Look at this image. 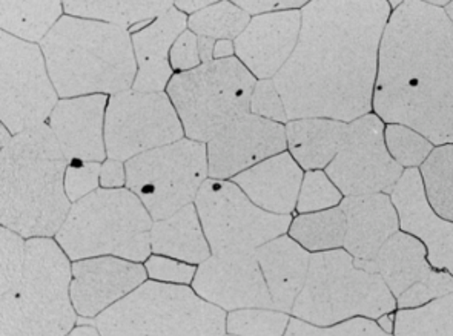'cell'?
Instances as JSON below:
<instances>
[{"label": "cell", "mask_w": 453, "mask_h": 336, "mask_svg": "<svg viewBox=\"0 0 453 336\" xmlns=\"http://www.w3.org/2000/svg\"><path fill=\"white\" fill-rule=\"evenodd\" d=\"M396 298L381 275L355 263L344 248L314 252L292 315L311 325H331L354 317L378 319L395 312Z\"/></svg>", "instance_id": "obj_6"}, {"label": "cell", "mask_w": 453, "mask_h": 336, "mask_svg": "<svg viewBox=\"0 0 453 336\" xmlns=\"http://www.w3.org/2000/svg\"><path fill=\"white\" fill-rule=\"evenodd\" d=\"M419 2H425L427 5L436 6V8H446L452 4L453 0H419Z\"/></svg>", "instance_id": "obj_50"}, {"label": "cell", "mask_w": 453, "mask_h": 336, "mask_svg": "<svg viewBox=\"0 0 453 336\" xmlns=\"http://www.w3.org/2000/svg\"><path fill=\"white\" fill-rule=\"evenodd\" d=\"M273 296V309L291 313L306 283L311 252L289 235H280L254 252Z\"/></svg>", "instance_id": "obj_24"}, {"label": "cell", "mask_w": 453, "mask_h": 336, "mask_svg": "<svg viewBox=\"0 0 453 336\" xmlns=\"http://www.w3.org/2000/svg\"><path fill=\"white\" fill-rule=\"evenodd\" d=\"M127 183V166L122 160L108 158L100 168V185L106 189H116Z\"/></svg>", "instance_id": "obj_45"}, {"label": "cell", "mask_w": 453, "mask_h": 336, "mask_svg": "<svg viewBox=\"0 0 453 336\" xmlns=\"http://www.w3.org/2000/svg\"><path fill=\"white\" fill-rule=\"evenodd\" d=\"M146 267L119 256L85 258L73 264L71 300L85 318L97 317L145 283Z\"/></svg>", "instance_id": "obj_17"}, {"label": "cell", "mask_w": 453, "mask_h": 336, "mask_svg": "<svg viewBox=\"0 0 453 336\" xmlns=\"http://www.w3.org/2000/svg\"><path fill=\"white\" fill-rule=\"evenodd\" d=\"M419 174L432 209L453 221V143L436 145L419 166Z\"/></svg>", "instance_id": "obj_32"}, {"label": "cell", "mask_w": 453, "mask_h": 336, "mask_svg": "<svg viewBox=\"0 0 453 336\" xmlns=\"http://www.w3.org/2000/svg\"><path fill=\"white\" fill-rule=\"evenodd\" d=\"M386 123L369 112L348 123L343 143L325 172L344 197L394 191L404 168L394 160L384 140Z\"/></svg>", "instance_id": "obj_14"}, {"label": "cell", "mask_w": 453, "mask_h": 336, "mask_svg": "<svg viewBox=\"0 0 453 336\" xmlns=\"http://www.w3.org/2000/svg\"><path fill=\"white\" fill-rule=\"evenodd\" d=\"M152 220L131 189H96L70 209L56 238L71 260L114 256L140 263L151 254Z\"/></svg>", "instance_id": "obj_5"}, {"label": "cell", "mask_w": 453, "mask_h": 336, "mask_svg": "<svg viewBox=\"0 0 453 336\" xmlns=\"http://www.w3.org/2000/svg\"><path fill=\"white\" fill-rule=\"evenodd\" d=\"M386 0H312L302 8L296 50L273 77L288 118L352 122L372 112Z\"/></svg>", "instance_id": "obj_1"}, {"label": "cell", "mask_w": 453, "mask_h": 336, "mask_svg": "<svg viewBox=\"0 0 453 336\" xmlns=\"http://www.w3.org/2000/svg\"><path fill=\"white\" fill-rule=\"evenodd\" d=\"M234 4L242 6L244 11L250 14H262V12L283 11V10H302L312 0H231Z\"/></svg>", "instance_id": "obj_44"}, {"label": "cell", "mask_w": 453, "mask_h": 336, "mask_svg": "<svg viewBox=\"0 0 453 336\" xmlns=\"http://www.w3.org/2000/svg\"><path fill=\"white\" fill-rule=\"evenodd\" d=\"M386 2L389 4L390 8H392V11L396 10V8L401 5V4H404V0H386Z\"/></svg>", "instance_id": "obj_51"}, {"label": "cell", "mask_w": 453, "mask_h": 336, "mask_svg": "<svg viewBox=\"0 0 453 336\" xmlns=\"http://www.w3.org/2000/svg\"><path fill=\"white\" fill-rule=\"evenodd\" d=\"M444 10H446V12H448L449 19H450V20H452V24H453V2H452V4H450V5L446 6V8H444Z\"/></svg>", "instance_id": "obj_52"}, {"label": "cell", "mask_w": 453, "mask_h": 336, "mask_svg": "<svg viewBox=\"0 0 453 336\" xmlns=\"http://www.w3.org/2000/svg\"><path fill=\"white\" fill-rule=\"evenodd\" d=\"M169 62H171L173 70L179 71V73L194 70L203 64L200 57V51H198V35L192 33L191 29H185L177 37V41L171 48Z\"/></svg>", "instance_id": "obj_43"}, {"label": "cell", "mask_w": 453, "mask_h": 336, "mask_svg": "<svg viewBox=\"0 0 453 336\" xmlns=\"http://www.w3.org/2000/svg\"><path fill=\"white\" fill-rule=\"evenodd\" d=\"M372 111L417 129L434 145L453 143V24L444 8L404 0L380 47Z\"/></svg>", "instance_id": "obj_2"}, {"label": "cell", "mask_w": 453, "mask_h": 336, "mask_svg": "<svg viewBox=\"0 0 453 336\" xmlns=\"http://www.w3.org/2000/svg\"><path fill=\"white\" fill-rule=\"evenodd\" d=\"M304 169L291 152H280L234 177L244 194L273 214H292L302 189Z\"/></svg>", "instance_id": "obj_23"}, {"label": "cell", "mask_w": 453, "mask_h": 336, "mask_svg": "<svg viewBox=\"0 0 453 336\" xmlns=\"http://www.w3.org/2000/svg\"><path fill=\"white\" fill-rule=\"evenodd\" d=\"M302 31V10L262 12L234 41L242 64L258 79H273L289 60Z\"/></svg>", "instance_id": "obj_18"}, {"label": "cell", "mask_w": 453, "mask_h": 336, "mask_svg": "<svg viewBox=\"0 0 453 336\" xmlns=\"http://www.w3.org/2000/svg\"><path fill=\"white\" fill-rule=\"evenodd\" d=\"M250 14L231 0H221L188 18V28L200 37L235 41L250 25Z\"/></svg>", "instance_id": "obj_34"}, {"label": "cell", "mask_w": 453, "mask_h": 336, "mask_svg": "<svg viewBox=\"0 0 453 336\" xmlns=\"http://www.w3.org/2000/svg\"><path fill=\"white\" fill-rule=\"evenodd\" d=\"M215 42L217 41L211 39V37H200L198 35V51H200V57H202L203 64L214 60Z\"/></svg>", "instance_id": "obj_47"}, {"label": "cell", "mask_w": 453, "mask_h": 336, "mask_svg": "<svg viewBox=\"0 0 453 336\" xmlns=\"http://www.w3.org/2000/svg\"><path fill=\"white\" fill-rule=\"evenodd\" d=\"M377 323L386 332V335H394L395 333V312L383 313L377 319Z\"/></svg>", "instance_id": "obj_49"}, {"label": "cell", "mask_w": 453, "mask_h": 336, "mask_svg": "<svg viewBox=\"0 0 453 336\" xmlns=\"http://www.w3.org/2000/svg\"><path fill=\"white\" fill-rule=\"evenodd\" d=\"M127 186L154 220H162L196 202L208 175V146L180 139L129 158Z\"/></svg>", "instance_id": "obj_10"}, {"label": "cell", "mask_w": 453, "mask_h": 336, "mask_svg": "<svg viewBox=\"0 0 453 336\" xmlns=\"http://www.w3.org/2000/svg\"><path fill=\"white\" fill-rule=\"evenodd\" d=\"M289 235L311 254L343 248L346 215L340 204L335 208L300 214L292 220Z\"/></svg>", "instance_id": "obj_31"}, {"label": "cell", "mask_w": 453, "mask_h": 336, "mask_svg": "<svg viewBox=\"0 0 453 336\" xmlns=\"http://www.w3.org/2000/svg\"><path fill=\"white\" fill-rule=\"evenodd\" d=\"M453 290V275L448 271H434L418 283L411 286L396 298V309L419 308L426 302Z\"/></svg>", "instance_id": "obj_39"}, {"label": "cell", "mask_w": 453, "mask_h": 336, "mask_svg": "<svg viewBox=\"0 0 453 336\" xmlns=\"http://www.w3.org/2000/svg\"><path fill=\"white\" fill-rule=\"evenodd\" d=\"M235 52L233 41L229 39H221V41L215 42L214 58H226L233 57Z\"/></svg>", "instance_id": "obj_48"}, {"label": "cell", "mask_w": 453, "mask_h": 336, "mask_svg": "<svg viewBox=\"0 0 453 336\" xmlns=\"http://www.w3.org/2000/svg\"><path fill=\"white\" fill-rule=\"evenodd\" d=\"M27 243L20 233L2 226L0 231V335L12 333L19 295L24 279Z\"/></svg>", "instance_id": "obj_29"}, {"label": "cell", "mask_w": 453, "mask_h": 336, "mask_svg": "<svg viewBox=\"0 0 453 336\" xmlns=\"http://www.w3.org/2000/svg\"><path fill=\"white\" fill-rule=\"evenodd\" d=\"M0 223L24 238L53 237L70 214L68 158L48 123L0 137Z\"/></svg>", "instance_id": "obj_3"}, {"label": "cell", "mask_w": 453, "mask_h": 336, "mask_svg": "<svg viewBox=\"0 0 453 336\" xmlns=\"http://www.w3.org/2000/svg\"><path fill=\"white\" fill-rule=\"evenodd\" d=\"M396 336H453V290L419 308L396 309Z\"/></svg>", "instance_id": "obj_33"}, {"label": "cell", "mask_w": 453, "mask_h": 336, "mask_svg": "<svg viewBox=\"0 0 453 336\" xmlns=\"http://www.w3.org/2000/svg\"><path fill=\"white\" fill-rule=\"evenodd\" d=\"M196 208L212 254L256 252L273 238L285 235L294 218L273 214L254 203L234 181H204Z\"/></svg>", "instance_id": "obj_11"}, {"label": "cell", "mask_w": 453, "mask_h": 336, "mask_svg": "<svg viewBox=\"0 0 453 336\" xmlns=\"http://www.w3.org/2000/svg\"><path fill=\"white\" fill-rule=\"evenodd\" d=\"M39 43L62 99L133 88L137 60L128 28L66 14Z\"/></svg>", "instance_id": "obj_4"}, {"label": "cell", "mask_w": 453, "mask_h": 336, "mask_svg": "<svg viewBox=\"0 0 453 336\" xmlns=\"http://www.w3.org/2000/svg\"><path fill=\"white\" fill-rule=\"evenodd\" d=\"M102 335L219 336L226 332L223 309L187 285L148 281L91 319Z\"/></svg>", "instance_id": "obj_7"}, {"label": "cell", "mask_w": 453, "mask_h": 336, "mask_svg": "<svg viewBox=\"0 0 453 336\" xmlns=\"http://www.w3.org/2000/svg\"><path fill=\"white\" fill-rule=\"evenodd\" d=\"M65 12L137 31L168 11L174 0H64Z\"/></svg>", "instance_id": "obj_28"}, {"label": "cell", "mask_w": 453, "mask_h": 336, "mask_svg": "<svg viewBox=\"0 0 453 336\" xmlns=\"http://www.w3.org/2000/svg\"><path fill=\"white\" fill-rule=\"evenodd\" d=\"M390 197L400 215L401 231L425 243L432 267L453 275V221L442 218L430 206L419 168L404 169Z\"/></svg>", "instance_id": "obj_19"}, {"label": "cell", "mask_w": 453, "mask_h": 336, "mask_svg": "<svg viewBox=\"0 0 453 336\" xmlns=\"http://www.w3.org/2000/svg\"><path fill=\"white\" fill-rule=\"evenodd\" d=\"M70 256L50 237L29 238L12 335L60 336L73 331Z\"/></svg>", "instance_id": "obj_9"}, {"label": "cell", "mask_w": 453, "mask_h": 336, "mask_svg": "<svg viewBox=\"0 0 453 336\" xmlns=\"http://www.w3.org/2000/svg\"><path fill=\"white\" fill-rule=\"evenodd\" d=\"M286 335L311 336H386L377 319L367 317H354L331 325H311L303 319L291 318Z\"/></svg>", "instance_id": "obj_38"}, {"label": "cell", "mask_w": 453, "mask_h": 336, "mask_svg": "<svg viewBox=\"0 0 453 336\" xmlns=\"http://www.w3.org/2000/svg\"><path fill=\"white\" fill-rule=\"evenodd\" d=\"M384 140L390 156L404 169L419 168L435 148L423 134L401 123H386Z\"/></svg>", "instance_id": "obj_35"}, {"label": "cell", "mask_w": 453, "mask_h": 336, "mask_svg": "<svg viewBox=\"0 0 453 336\" xmlns=\"http://www.w3.org/2000/svg\"><path fill=\"white\" fill-rule=\"evenodd\" d=\"M58 94L41 45L2 31L0 34V118L12 134L48 122Z\"/></svg>", "instance_id": "obj_12"}, {"label": "cell", "mask_w": 453, "mask_h": 336, "mask_svg": "<svg viewBox=\"0 0 453 336\" xmlns=\"http://www.w3.org/2000/svg\"><path fill=\"white\" fill-rule=\"evenodd\" d=\"M217 2H221V0H174V6L185 14H194L208 6L214 5Z\"/></svg>", "instance_id": "obj_46"}, {"label": "cell", "mask_w": 453, "mask_h": 336, "mask_svg": "<svg viewBox=\"0 0 453 336\" xmlns=\"http://www.w3.org/2000/svg\"><path fill=\"white\" fill-rule=\"evenodd\" d=\"M194 290L225 310L273 309V296L254 252L210 256L200 263Z\"/></svg>", "instance_id": "obj_16"}, {"label": "cell", "mask_w": 453, "mask_h": 336, "mask_svg": "<svg viewBox=\"0 0 453 336\" xmlns=\"http://www.w3.org/2000/svg\"><path fill=\"white\" fill-rule=\"evenodd\" d=\"M64 12V0H0V28L37 43Z\"/></svg>", "instance_id": "obj_30"}, {"label": "cell", "mask_w": 453, "mask_h": 336, "mask_svg": "<svg viewBox=\"0 0 453 336\" xmlns=\"http://www.w3.org/2000/svg\"><path fill=\"white\" fill-rule=\"evenodd\" d=\"M355 263L380 273L395 298L434 271L427 260L425 243L404 231L394 233L372 261L355 260Z\"/></svg>", "instance_id": "obj_25"}, {"label": "cell", "mask_w": 453, "mask_h": 336, "mask_svg": "<svg viewBox=\"0 0 453 336\" xmlns=\"http://www.w3.org/2000/svg\"><path fill=\"white\" fill-rule=\"evenodd\" d=\"M340 208L346 215L343 248L355 260L372 261L383 244L401 231L395 203L386 192L344 197Z\"/></svg>", "instance_id": "obj_21"}, {"label": "cell", "mask_w": 453, "mask_h": 336, "mask_svg": "<svg viewBox=\"0 0 453 336\" xmlns=\"http://www.w3.org/2000/svg\"><path fill=\"white\" fill-rule=\"evenodd\" d=\"M211 179H229L288 149L285 123L257 114L240 117L206 143Z\"/></svg>", "instance_id": "obj_15"}, {"label": "cell", "mask_w": 453, "mask_h": 336, "mask_svg": "<svg viewBox=\"0 0 453 336\" xmlns=\"http://www.w3.org/2000/svg\"><path fill=\"white\" fill-rule=\"evenodd\" d=\"M106 94H89L58 100L48 126L68 162L105 160Z\"/></svg>", "instance_id": "obj_20"}, {"label": "cell", "mask_w": 453, "mask_h": 336, "mask_svg": "<svg viewBox=\"0 0 453 336\" xmlns=\"http://www.w3.org/2000/svg\"><path fill=\"white\" fill-rule=\"evenodd\" d=\"M185 129L174 104L165 93L128 89L111 95L106 106L108 158H129L183 139Z\"/></svg>", "instance_id": "obj_13"}, {"label": "cell", "mask_w": 453, "mask_h": 336, "mask_svg": "<svg viewBox=\"0 0 453 336\" xmlns=\"http://www.w3.org/2000/svg\"><path fill=\"white\" fill-rule=\"evenodd\" d=\"M99 162H81L73 160L68 163L66 174H65V189L71 202H79L81 198L87 197L88 194L96 191L100 185Z\"/></svg>", "instance_id": "obj_41"}, {"label": "cell", "mask_w": 453, "mask_h": 336, "mask_svg": "<svg viewBox=\"0 0 453 336\" xmlns=\"http://www.w3.org/2000/svg\"><path fill=\"white\" fill-rule=\"evenodd\" d=\"M250 112L279 123H288L285 102L273 79H258L250 95Z\"/></svg>", "instance_id": "obj_40"}, {"label": "cell", "mask_w": 453, "mask_h": 336, "mask_svg": "<svg viewBox=\"0 0 453 336\" xmlns=\"http://www.w3.org/2000/svg\"><path fill=\"white\" fill-rule=\"evenodd\" d=\"M188 28L185 12L169 8L143 28L133 31L134 54L137 60V76L133 89L142 93H163L174 70L169 62L171 48L177 37Z\"/></svg>", "instance_id": "obj_22"}, {"label": "cell", "mask_w": 453, "mask_h": 336, "mask_svg": "<svg viewBox=\"0 0 453 336\" xmlns=\"http://www.w3.org/2000/svg\"><path fill=\"white\" fill-rule=\"evenodd\" d=\"M348 122L327 117H304L286 123L288 151L304 171L326 169L337 156Z\"/></svg>", "instance_id": "obj_26"}, {"label": "cell", "mask_w": 453, "mask_h": 336, "mask_svg": "<svg viewBox=\"0 0 453 336\" xmlns=\"http://www.w3.org/2000/svg\"><path fill=\"white\" fill-rule=\"evenodd\" d=\"M151 249L157 256H171L189 264H200L211 256V246L204 235L197 208L188 204L151 227Z\"/></svg>", "instance_id": "obj_27"}, {"label": "cell", "mask_w": 453, "mask_h": 336, "mask_svg": "<svg viewBox=\"0 0 453 336\" xmlns=\"http://www.w3.org/2000/svg\"><path fill=\"white\" fill-rule=\"evenodd\" d=\"M343 197L342 191L334 185L329 175L326 174L325 169L306 171L296 202V210L300 214H308L323 209L335 208L342 203Z\"/></svg>", "instance_id": "obj_37"}, {"label": "cell", "mask_w": 453, "mask_h": 336, "mask_svg": "<svg viewBox=\"0 0 453 336\" xmlns=\"http://www.w3.org/2000/svg\"><path fill=\"white\" fill-rule=\"evenodd\" d=\"M146 272L152 279L166 281V283H179V285H189L196 277V267L185 263L175 261L165 256H151L146 261Z\"/></svg>", "instance_id": "obj_42"}, {"label": "cell", "mask_w": 453, "mask_h": 336, "mask_svg": "<svg viewBox=\"0 0 453 336\" xmlns=\"http://www.w3.org/2000/svg\"><path fill=\"white\" fill-rule=\"evenodd\" d=\"M256 79L234 56L174 74L166 89L188 139L208 143L229 123L250 114Z\"/></svg>", "instance_id": "obj_8"}, {"label": "cell", "mask_w": 453, "mask_h": 336, "mask_svg": "<svg viewBox=\"0 0 453 336\" xmlns=\"http://www.w3.org/2000/svg\"><path fill=\"white\" fill-rule=\"evenodd\" d=\"M289 321V313L277 309H239L227 315L226 332L231 335H286Z\"/></svg>", "instance_id": "obj_36"}]
</instances>
